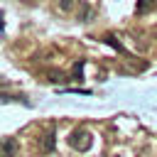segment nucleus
<instances>
[{"instance_id": "obj_4", "label": "nucleus", "mask_w": 157, "mask_h": 157, "mask_svg": "<svg viewBox=\"0 0 157 157\" xmlns=\"http://www.w3.org/2000/svg\"><path fill=\"white\" fill-rule=\"evenodd\" d=\"M155 7H157V0H137L135 12H137V15H145V12H152Z\"/></svg>"}, {"instance_id": "obj_2", "label": "nucleus", "mask_w": 157, "mask_h": 157, "mask_svg": "<svg viewBox=\"0 0 157 157\" xmlns=\"http://www.w3.org/2000/svg\"><path fill=\"white\" fill-rule=\"evenodd\" d=\"M15 155H17V140L15 137L0 140V157H15Z\"/></svg>"}, {"instance_id": "obj_7", "label": "nucleus", "mask_w": 157, "mask_h": 157, "mask_svg": "<svg viewBox=\"0 0 157 157\" xmlns=\"http://www.w3.org/2000/svg\"><path fill=\"white\" fill-rule=\"evenodd\" d=\"M81 69H83V59H78L74 64V81H81Z\"/></svg>"}, {"instance_id": "obj_8", "label": "nucleus", "mask_w": 157, "mask_h": 157, "mask_svg": "<svg viewBox=\"0 0 157 157\" xmlns=\"http://www.w3.org/2000/svg\"><path fill=\"white\" fill-rule=\"evenodd\" d=\"M74 5H76V0H59V7H61L64 12H69V10H74Z\"/></svg>"}, {"instance_id": "obj_1", "label": "nucleus", "mask_w": 157, "mask_h": 157, "mask_svg": "<svg viewBox=\"0 0 157 157\" xmlns=\"http://www.w3.org/2000/svg\"><path fill=\"white\" fill-rule=\"evenodd\" d=\"M69 145H71V150H76V152H88L91 145H93V132H91L88 128H76V130L69 135Z\"/></svg>"}, {"instance_id": "obj_9", "label": "nucleus", "mask_w": 157, "mask_h": 157, "mask_svg": "<svg viewBox=\"0 0 157 157\" xmlns=\"http://www.w3.org/2000/svg\"><path fill=\"white\" fill-rule=\"evenodd\" d=\"M86 15H91V7H88V5H81V15H78V20H86Z\"/></svg>"}, {"instance_id": "obj_5", "label": "nucleus", "mask_w": 157, "mask_h": 157, "mask_svg": "<svg viewBox=\"0 0 157 157\" xmlns=\"http://www.w3.org/2000/svg\"><path fill=\"white\" fill-rule=\"evenodd\" d=\"M47 81H52V83H61V81H69V78H66V74H64V71L52 69V71H47Z\"/></svg>"}, {"instance_id": "obj_6", "label": "nucleus", "mask_w": 157, "mask_h": 157, "mask_svg": "<svg viewBox=\"0 0 157 157\" xmlns=\"http://www.w3.org/2000/svg\"><path fill=\"white\" fill-rule=\"evenodd\" d=\"M103 42H105V44H110V47H115L118 52H125V49H123V44L115 39V34H105V37H103Z\"/></svg>"}, {"instance_id": "obj_10", "label": "nucleus", "mask_w": 157, "mask_h": 157, "mask_svg": "<svg viewBox=\"0 0 157 157\" xmlns=\"http://www.w3.org/2000/svg\"><path fill=\"white\" fill-rule=\"evenodd\" d=\"M0 27H2V22H0Z\"/></svg>"}, {"instance_id": "obj_3", "label": "nucleus", "mask_w": 157, "mask_h": 157, "mask_svg": "<svg viewBox=\"0 0 157 157\" xmlns=\"http://www.w3.org/2000/svg\"><path fill=\"white\" fill-rule=\"evenodd\" d=\"M54 150V128H49L42 135V152H52Z\"/></svg>"}]
</instances>
